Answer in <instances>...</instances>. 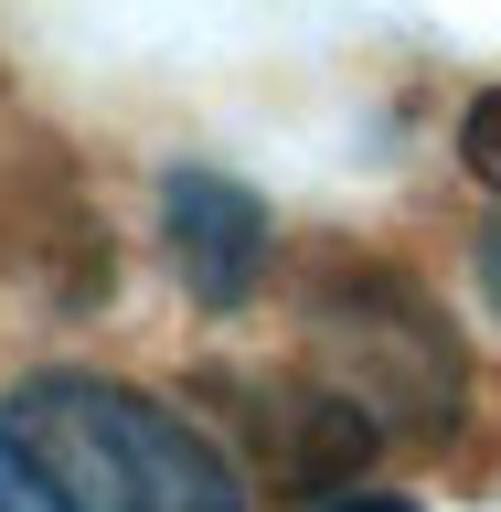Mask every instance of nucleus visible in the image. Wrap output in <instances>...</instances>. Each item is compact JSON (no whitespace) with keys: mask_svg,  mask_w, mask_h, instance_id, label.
Here are the masks:
<instances>
[{"mask_svg":"<svg viewBox=\"0 0 501 512\" xmlns=\"http://www.w3.org/2000/svg\"><path fill=\"white\" fill-rule=\"evenodd\" d=\"M0 438L22 448L64 512H246V470L224 459L182 406L107 374H32L0 406Z\"/></svg>","mask_w":501,"mask_h":512,"instance_id":"f257e3e1","label":"nucleus"},{"mask_svg":"<svg viewBox=\"0 0 501 512\" xmlns=\"http://www.w3.org/2000/svg\"><path fill=\"white\" fill-rule=\"evenodd\" d=\"M160 224H171V267L203 310H235L267 267V214H256V192H235L224 171H171L160 192Z\"/></svg>","mask_w":501,"mask_h":512,"instance_id":"f03ea898","label":"nucleus"},{"mask_svg":"<svg viewBox=\"0 0 501 512\" xmlns=\"http://www.w3.org/2000/svg\"><path fill=\"white\" fill-rule=\"evenodd\" d=\"M459 160H470L480 182H491V192H501V96H480L470 118H459Z\"/></svg>","mask_w":501,"mask_h":512,"instance_id":"7ed1b4c3","label":"nucleus"},{"mask_svg":"<svg viewBox=\"0 0 501 512\" xmlns=\"http://www.w3.org/2000/svg\"><path fill=\"white\" fill-rule=\"evenodd\" d=\"M0 512H64L54 491H43V470H32V459H22L11 438H0Z\"/></svg>","mask_w":501,"mask_h":512,"instance_id":"20e7f679","label":"nucleus"},{"mask_svg":"<svg viewBox=\"0 0 501 512\" xmlns=\"http://www.w3.org/2000/svg\"><path fill=\"white\" fill-rule=\"evenodd\" d=\"M480 288H491V299H501V224H491V235H480Z\"/></svg>","mask_w":501,"mask_h":512,"instance_id":"39448f33","label":"nucleus"},{"mask_svg":"<svg viewBox=\"0 0 501 512\" xmlns=\"http://www.w3.org/2000/svg\"><path fill=\"white\" fill-rule=\"evenodd\" d=\"M331 512H416V502H395V491H352V502H331Z\"/></svg>","mask_w":501,"mask_h":512,"instance_id":"423d86ee","label":"nucleus"}]
</instances>
